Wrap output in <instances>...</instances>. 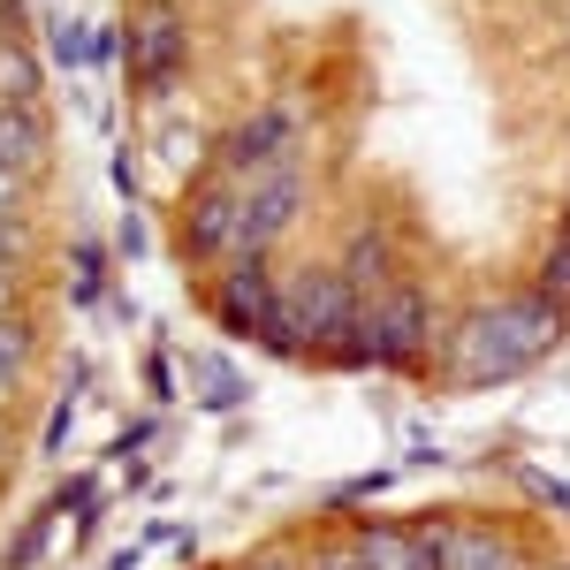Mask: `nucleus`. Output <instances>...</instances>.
<instances>
[{"label":"nucleus","mask_w":570,"mask_h":570,"mask_svg":"<svg viewBox=\"0 0 570 570\" xmlns=\"http://www.w3.org/2000/svg\"><path fill=\"white\" fill-rule=\"evenodd\" d=\"M130 39H137V85H145V91H168L183 77V61H190V46H183V39H190V31H183V16L153 8Z\"/></svg>","instance_id":"9"},{"label":"nucleus","mask_w":570,"mask_h":570,"mask_svg":"<svg viewBox=\"0 0 570 570\" xmlns=\"http://www.w3.org/2000/svg\"><path fill=\"white\" fill-rule=\"evenodd\" d=\"M236 183H244V252L266 259V252L289 236L297 206H305V160L282 153V160H266L259 176H236ZM244 252H236V259H244Z\"/></svg>","instance_id":"3"},{"label":"nucleus","mask_w":570,"mask_h":570,"mask_svg":"<svg viewBox=\"0 0 570 570\" xmlns=\"http://www.w3.org/2000/svg\"><path fill=\"white\" fill-rule=\"evenodd\" d=\"M252 570H289V563H252Z\"/></svg>","instance_id":"15"},{"label":"nucleus","mask_w":570,"mask_h":570,"mask_svg":"<svg viewBox=\"0 0 570 570\" xmlns=\"http://www.w3.org/2000/svg\"><path fill=\"white\" fill-rule=\"evenodd\" d=\"M53 160V137H46L39 99H0V168L23 183H39V168Z\"/></svg>","instance_id":"8"},{"label":"nucleus","mask_w":570,"mask_h":570,"mask_svg":"<svg viewBox=\"0 0 570 570\" xmlns=\"http://www.w3.org/2000/svg\"><path fill=\"white\" fill-rule=\"evenodd\" d=\"M449 570H525L502 532H449Z\"/></svg>","instance_id":"10"},{"label":"nucleus","mask_w":570,"mask_h":570,"mask_svg":"<svg viewBox=\"0 0 570 570\" xmlns=\"http://www.w3.org/2000/svg\"><path fill=\"white\" fill-rule=\"evenodd\" d=\"M426 351V289L419 282H395L381 297H365V335L357 357H381V365H419Z\"/></svg>","instance_id":"4"},{"label":"nucleus","mask_w":570,"mask_h":570,"mask_svg":"<svg viewBox=\"0 0 570 570\" xmlns=\"http://www.w3.org/2000/svg\"><path fill=\"white\" fill-rule=\"evenodd\" d=\"M532 297H540V305H556V312H570V214H563V228H556V244L540 252Z\"/></svg>","instance_id":"11"},{"label":"nucleus","mask_w":570,"mask_h":570,"mask_svg":"<svg viewBox=\"0 0 570 570\" xmlns=\"http://www.w3.org/2000/svg\"><path fill=\"white\" fill-rule=\"evenodd\" d=\"M39 351V335H31V320H16V312H0V373L8 381H23V365Z\"/></svg>","instance_id":"13"},{"label":"nucleus","mask_w":570,"mask_h":570,"mask_svg":"<svg viewBox=\"0 0 570 570\" xmlns=\"http://www.w3.org/2000/svg\"><path fill=\"white\" fill-rule=\"evenodd\" d=\"M214 305H220V320H228L236 335L289 351V343H282V282H274V266H266V259H252V252H244V259L228 266V282L214 289Z\"/></svg>","instance_id":"5"},{"label":"nucleus","mask_w":570,"mask_h":570,"mask_svg":"<svg viewBox=\"0 0 570 570\" xmlns=\"http://www.w3.org/2000/svg\"><path fill=\"white\" fill-rule=\"evenodd\" d=\"M563 343V312L540 305V297H487V305L464 312L456 343H449V381L456 389H494L510 373H525Z\"/></svg>","instance_id":"1"},{"label":"nucleus","mask_w":570,"mask_h":570,"mask_svg":"<svg viewBox=\"0 0 570 570\" xmlns=\"http://www.w3.org/2000/svg\"><path fill=\"white\" fill-rule=\"evenodd\" d=\"M23 190H31V183H23V176H8V168H0V220H23Z\"/></svg>","instance_id":"14"},{"label":"nucleus","mask_w":570,"mask_h":570,"mask_svg":"<svg viewBox=\"0 0 570 570\" xmlns=\"http://www.w3.org/2000/svg\"><path fill=\"white\" fill-rule=\"evenodd\" d=\"M365 335V297L351 289L343 266H305L282 289V343L289 351H320V357H357Z\"/></svg>","instance_id":"2"},{"label":"nucleus","mask_w":570,"mask_h":570,"mask_svg":"<svg viewBox=\"0 0 570 570\" xmlns=\"http://www.w3.org/2000/svg\"><path fill=\"white\" fill-rule=\"evenodd\" d=\"M297 99H274V107H252L236 130L220 137V176H259L266 160H282V153H297Z\"/></svg>","instance_id":"6"},{"label":"nucleus","mask_w":570,"mask_h":570,"mask_svg":"<svg viewBox=\"0 0 570 570\" xmlns=\"http://www.w3.org/2000/svg\"><path fill=\"white\" fill-rule=\"evenodd\" d=\"M190 252L198 259H236L244 252V183L220 176L206 198H190Z\"/></svg>","instance_id":"7"},{"label":"nucleus","mask_w":570,"mask_h":570,"mask_svg":"<svg viewBox=\"0 0 570 570\" xmlns=\"http://www.w3.org/2000/svg\"><path fill=\"white\" fill-rule=\"evenodd\" d=\"M0 99H39V61L23 39H0Z\"/></svg>","instance_id":"12"}]
</instances>
